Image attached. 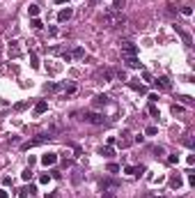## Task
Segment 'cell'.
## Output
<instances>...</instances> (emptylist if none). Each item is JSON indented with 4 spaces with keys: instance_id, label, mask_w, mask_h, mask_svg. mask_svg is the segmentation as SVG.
Masks as SVG:
<instances>
[{
    "instance_id": "6da1fadb",
    "label": "cell",
    "mask_w": 195,
    "mask_h": 198,
    "mask_svg": "<svg viewBox=\"0 0 195 198\" xmlns=\"http://www.w3.org/2000/svg\"><path fill=\"white\" fill-rule=\"evenodd\" d=\"M101 23H103L106 28H122L124 23H126V19L122 16V12H115L113 7H110V9L101 16Z\"/></svg>"
},
{
    "instance_id": "7a4b0ae2",
    "label": "cell",
    "mask_w": 195,
    "mask_h": 198,
    "mask_svg": "<svg viewBox=\"0 0 195 198\" xmlns=\"http://www.w3.org/2000/svg\"><path fill=\"white\" fill-rule=\"evenodd\" d=\"M83 120L90 122V125H103L106 118H103L101 113H94V111H85V113H83Z\"/></svg>"
},
{
    "instance_id": "3957f363",
    "label": "cell",
    "mask_w": 195,
    "mask_h": 198,
    "mask_svg": "<svg viewBox=\"0 0 195 198\" xmlns=\"http://www.w3.org/2000/svg\"><path fill=\"white\" fill-rule=\"evenodd\" d=\"M51 138H53L51 134H39V136H37V138H32V141L23 143V145H21V147H23V150H30V147H35V145H41V143H46V141H51Z\"/></svg>"
},
{
    "instance_id": "277c9868",
    "label": "cell",
    "mask_w": 195,
    "mask_h": 198,
    "mask_svg": "<svg viewBox=\"0 0 195 198\" xmlns=\"http://www.w3.org/2000/svg\"><path fill=\"white\" fill-rule=\"evenodd\" d=\"M119 184L115 180H101V191H106V196H113V189H117Z\"/></svg>"
},
{
    "instance_id": "5b68a950",
    "label": "cell",
    "mask_w": 195,
    "mask_h": 198,
    "mask_svg": "<svg viewBox=\"0 0 195 198\" xmlns=\"http://www.w3.org/2000/svg\"><path fill=\"white\" fill-rule=\"evenodd\" d=\"M122 55H138V46H135L133 42H124L122 44Z\"/></svg>"
},
{
    "instance_id": "8992f818",
    "label": "cell",
    "mask_w": 195,
    "mask_h": 198,
    "mask_svg": "<svg viewBox=\"0 0 195 198\" xmlns=\"http://www.w3.org/2000/svg\"><path fill=\"white\" fill-rule=\"evenodd\" d=\"M152 83H154V88H159V90H170L172 88V83H170L168 76H159L156 81H152Z\"/></svg>"
},
{
    "instance_id": "52a82bcc",
    "label": "cell",
    "mask_w": 195,
    "mask_h": 198,
    "mask_svg": "<svg viewBox=\"0 0 195 198\" xmlns=\"http://www.w3.org/2000/svg\"><path fill=\"white\" fill-rule=\"evenodd\" d=\"M71 16H74V9H71V7H62V9L57 12V21H60V23H67Z\"/></svg>"
},
{
    "instance_id": "ba28073f",
    "label": "cell",
    "mask_w": 195,
    "mask_h": 198,
    "mask_svg": "<svg viewBox=\"0 0 195 198\" xmlns=\"http://www.w3.org/2000/svg\"><path fill=\"white\" fill-rule=\"evenodd\" d=\"M41 164H44V166H55V164H57V154H55V152L41 154Z\"/></svg>"
},
{
    "instance_id": "9c48e42d",
    "label": "cell",
    "mask_w": 195,
    "mask_h": 198,
    "mask_svg": "<svg viewBox=\"0 0 195 198\" xmlns=\"http://www.w3.org/2000/svg\"><path fill=\"white\" fill-rule=\"evenodd\" d=\"M124 62H126V67H131V69H140V67H142L140 60H138V55H126V58H124Z\"/></svg>"
},
{
    "instance_id": "30bf717a",
    "label": "cell",
    "mask_w": 195,
    "mask_h": 198,
    "mask_svg": "<svg viewBox=\"0 0 195 198\" xmlns=\"http://www.w3.org/2000/svg\"><path fill=\"white\" fill-rule=\"evenodd\" d=\"M181 184H184V180H181V175H179V173L170 177V187L175 189V191H179V189H181Z\"/></svg>"
},
{
    "instance_id": "8fae6325",
    "label": "cell",
    "mask_w": 195,
    "mask_h": 198,
    "mask_svg": "<svg viewBox=\"0 0 195 198\" xmlns=\"http://www.w3.org/2000/svg\"><path fill=\"white\" fill-rule=\"evenodd\" d=\"M106 104H108V97H106V94H97V97H94V101H92L94 108H103Z\"/></svg>"
},
{
    "instance_id": "7c38bea8",
    "label": "cell",
    "mask_w": 195,
    "mask_h": 198,
    "mask_svg": "<svg viewBox=\"0 0 195 198\" xmlns=\"http://www.w3.org/2000/svg\"><path fill=\"white\" fill-rule=\"evenodd\" d=\"M46 111H48V101L46 99H41V101L35 104V115H41V113H46Z\"/></svg>"
},
{
    "instance_id": "4fadbf2b",
    "label": "cell",
    "mask_w": 195,
    "mask_h": 198,
    "mask_svg": "<svg viewBox=\"0 0 195 198\" xmlns=\"http://www.w3.org/2000/svg\"><path fill=\"white\" fill-rule=\"evenodd\" d=\"M32 193H37V187H35V184H30V187H23V189H19V196H21V198H28V196H32Z\"/></svg>"
},
{
    "instance_id": "5bb4252c",
    "label": "cell",
    "mask_w": 195,
    "mask_h": 198,
    "mask_svg": "<svg viewBox=\"0 0 195 198\" xmlns=\"http://www.w3.org/2000/svg\"><path fill=\"white\" fill-rule=\"evenodd\" d=\"M21 42H9V58H19L21 55Z\"/></svg>"
},
{
    "instance_id": "9a60e30c",
    "label": "cell",
    "mask_w": 195,
    "mask_h": 198,
    "mask_svg": "<svg viewBox=\"0 0 195 198\" xmlns=\"http://www.w3.org/2000/svg\"><path fill=\"white\" fill-rule=\"evenodd\" d=\"M99 154L106 157V159H110V157L115 154V152H113V145H101V147H99Z\"/></svg>"
},
{
    "instance_id": "2e32d148",
    "label": "cell",
    "mask_w": 195,
    "mask_h": 198,
    "mask_svg": "<svg viewBox=\"0 0 195 198\" xmlns=\"http://www.w3.org/2000/svg\"><path fill=\"white\" fill-rule=\"evenodd\" d=\"M131 145V138H128V131H124L122 138H119V147H128Z\"/></svg>"
},
{
    "instance_id": "e0dca14e",
    "label": "cell",
    "mask_w": 195,
    "mask_h": 198,
    "mask_svg": "<svg viewBox=\"0 0 195 198\" xmlns=\"http://www.w3.org/2000/svg\"><path fill=\"white\" fill-rule=\"evenodd\" d=\"M30 67L32 69H39V58H37L35 51H30Z\"/></svg>"
},
{
    "instance_id": "ac0fdd59",
    "label": "cell",
    "mask_w": 195,
    "mask_h": 198,
    "mask_svg": "<svg viewBox=\"0 0 195 198\" xmlns=\"http://www.w3.org/2000/svg\"><path fill=\"white\" fill-rule=\"evenodd\" d=\"M177 32H179V35H181V39H184V42L188 44V46H190V44H193V39H190V35H188V32H184V30H181L179 26H177Z\"/></svg>"
},
{
    "instance_id": "d6986e66",
    "label": "cell",
    "mask_w": 195,
    "mask_h": 198,
    "mask_svg": "<svg viewBox=\"0 0 195 198\" xmlns=\"http://www.w3.org/2000/svg\"><path fill=\"white\" fill-rule=\"evenodd\" d=\"M128 85H131V90H135V92H140V94L147 92V88H145L142 83H128Z\"/></svg>"
},
{
    "instance_id": "ffe728a7",
    "label": "cell",
    "mask_w": 195,
    "mask_h": 198,
    "mask_svg": "<svg viewBox=\"0 0 195 198\" xmlns=\"http://www.w3.org/2000/svg\"><path fill=\"white\" fill-rule=\"evenodd\" d=\"M124 5H126V0H113V9L115 12H122Z\"/></svg>"
},
{
    "instance_id": "44dd1931",
    "label": "cell",
    "mask_w": 195,
    "mask_h": 198,
    "mask_svg": "<svg viewBox=\"0 0 195 198\" xmlns=\"http://www.w3.org/2000/svg\"><path fill=\"white\" fill-rule=\"evenodd\" d=\"M37 14H39V5H30L28 7V16H30V19H35Z\"/></svg>"
},
{
    "instance_id": "7402d4cb",
    "label": "cell",
    "mask_w": 195,
    "mask_h": 198,
    "mask_svg": "<svg viewBox=\"0 0 195 198\" xmlns=\"http://www.w3.org/2000/svg\"><path fill=\"white\" fill-rule=\"evenodd\" d=\"M71 58H85V48H80V46H76L71 51Z\"/></svg>"
},
{
    "instance_id": "603a6c76",
    "label": "cell",
    "mask_w": 195,
    "mask_h": 198,
    "mask_svg": "<svg viewBox=\"0 0 195 198\" xmlns=\"http://www.w3.org/2000/svg\"><path fill=\"white\" fill-rule=\"evenodd\" d=\"M30 26L35 28V30H41V28H44V23H41L39 19H37V16H35V19H30Z\"/></svg>"
},
{
    "instance_id": "cb8c5ba5",
    "label": "cell",
    "mask_w": 195,
    "mask_h": 198,
    "mask_svg": "<svg viewBox=\"0 0 195 198\" xmlns=\"http://www.w3.org/2000/svg\"><path fill=\"white\" fill-rule=\"evenodd\" d=\"M99 76H103V78H115V72H110V69H103V72H99Z\"/></svg>"
},
{
    "instance_id": "d4e9b609",
    "label": "cell",
    "mask_w": 195,
    "mask_h": 198,
    "mask_svg": "<svg viewBox=\"0 0 195 198\" xmlns=\"http://www.w3.org/2000/svg\"><path fill=\"white\" fill-rule=\"evenodd\" d=\"M145 134H147V136H156V134H159V127H147Z\"/></svg>"
},
{
    "instance_id": "484cf974",
    "label": "cell",
    "mask_w": 195,
    "mask_h": 198,
    "mask_svg": "<svg viewBox=\"0 0 195 198\" xmlns=\"http://www.w3.org/2000/svg\"><path fill=\"white\" fill-rule=\"evenodd\" d=\"M21 177H23V180H26V182H28V180H30V177H32V171H30V166H28L26 171L21 173Z\"/></svg>"
},
{
    "instance_id": "4316f807",
    "label": "cell",
    "mask_w": 195,
    "mask_h": 198,
    "mask_svg": "<svg viewBox=\"0 0 195 198\" xmlns=\"http://www.w3.org/2000/svg\"><path fill=\"white\" fill-rule=\"evenodd\" d=\"M80 180H83L80 171H76V173H74V175H71V182H74V184H78V182H80Z\"/></svg>"
},
{
    "instance_id": "83f0119b",
    "label": "cell",
    "mask_w": 195,
    "mask_h": 198,
    "mask_svg": "<svg viewBox=\"0 0 195 198\" xmlns=\"http://www.w3.org/2000/svg\"><path fill=\"white\" fill-rule=\"evenodd\" d=\"M39 182H41V184H48V182H51V175H48V173H44V175H39Z\"/></svg>"
},
{
    "instance_id": "f1b7e54d",
    "label": "cell",
    "mask_w": 195,
    "mask_h": 198,
    "mask_svg": "<svg viewBox=\"0 0 195 198\" xmlns=\"http://www.w3.org/2000/svg\"><path fill=\"white\" fill-rule=\"evenodd\" d=\"M149 115H154V118H159V108H156V104H149Z\"/></svg>"
},
{
    "instance_id": "f546056e",
    "label": "cell",
    "mask_w": 195,
    "mask_h": 198,
    "mask_svg": "<svg viewBox=\"0 0 195 198\" xmlns=\"http://www.w3.org/2000/svg\"><path fill=\"white\" fill-rule=\"evenodd\" d=\"M168 164H179V154H170L168 157Z\"/></svg>"
},
{
    "instance_id": "4dcf8cb0",
    "label": "cell",
    "mask_w": 195,
    "mask_h": 198,
    "mask_svg": "<svg viewBox=\"0 0 195 198\" xmlns=\"http://www.w3.org/2000/svg\"><path fill=\"white\" fill-rule=\"evenodd\" d=\"M188 184H190V187H195V173L193 171H188Z\"/></svg>"
},
{
    "instance_id": "1f68e13d",
    "label": "cell",
    "mask_w": 195,
    "mask_h": 198,
    "mask_svg": "<svg viewBox=\"0 0 195 198\" xmlns=\"http://www.w3.org/2000/svg\"><path fill=\"white\" fill-rule=\"evenodd\" d=\"M172 113H184V106H179V104H172Z\"/></svg>"
},
{
    "instance_id": "d6a6232c",
    "label": "cell",
    "mask_w": 195,
    "mask_h": 198,
    "mask_svg": "<svg viewBox=\"0 0 195 198\" xmlns=\"http://www.w3.org/2000/svg\"><path fill=\"white\" fill-rule=\"evenodd\" d=\"M117 171H119L117 164H108V173H117Z\"/></svg>"
},
{
    "instance_id": "836d02e7",
    "label": "cell",
    "mask_w": 195,
    "mask_h": 198,
    "mask_svg": "<svg viewBox=\"0 0 195 198\" xmlns=\"http://www.w3.org/2000/svg\"><path fill=\"white\" fill-rule=\"evenodd\" d=\"M179 99H181V101H184L186 106H193V97H179Z\"/></svg>"
},
{
    "instance_id": "e575fe53",
    "label": "cell",
    "mask_w": 195,
    "mask_h": 198,
    "mask_svg": "<svg viewBox=\"0 0 195 198\" xmlns=\"http://www.w3.org/2000/svg\"><path fill=\"white\" fill-rule=\"evenodd\" d=\"M124 173H126V175H135V166H126Z\"/></svg>"
},
{
    "instance_id": "d590c367",
    "label": "cell",
    "mask_w": 195,
    "mask_h": 198,
    "mask_svg": "<svg viewBox=\"0 0 195 198\" xmlns=\"http://www.w3.org/2000/svg\"><path fill=\"white\" fill-rule=\"evenodd\" d=\"M9 184H12V177L5 175V177H2V187H9Z\"/></svg>"
},
{
    "instance_id": "8d00e7d4",
    "label": "cell",
    "mask_w": 195,
    "mask_h": 198,
    "mask_svg": "<svg viewBox=\"0 0 195 198\" xmlns=\"http://www.w3.org/2000/svg\"><path fill=\"white\" fill-rule=\"evenodd\" d=\"M181 14H184V16H190V14H193V9H190V7H181Z\"/></svg>"
},
{
    "instance_id": "74e56055",
    "label": "cell",
    "mask_w": 195,
    "mask_h": 198,
    "mask_svg": "<svg viewBox=\"0 0 195 198\" xmlns=\"http://www.w3.org/2000/svg\"><path fill=\"white\" fill-rule=\"evenodd\" d=\"M115 76H117L119 81H126V72H115Z\"/></svg>"
},
{
    "instance_id": "f35d334b",
    "label": "cell",
    "mask_w": 195,
    "mask_h": 198,
    "mask_svg": "<svg viewBox=\"0 0 195 198\" xmlns=\"http://www.w3.org/2000/svg\"><path fill=\"white\" fill-rule=\"evenodd\" d=\"M152 152H154L156 157H161V154H163V147H161V145L159 147H152Z\"/></svg>"
},
{
    "instance_id": "ab89813d",
    "label": "cell",
    "mask_w": 195,
    "mask_h": 198,
    "mask_svg": "<svg viewBox=\"0 0 195 198\" xmlns=\"http://www.w3.org/2000/svg\"><path fill=\"white\" fill-rule=\"evenodd\" d=\"M142 78H145V81H149V83L154 81V78H152V74H149V72H142Z\"/></svg>"
},
{
    "instance_id": "60d3db41",
    "label": "cell",
    "mask_w": 195,
    "mask_h": 198,
    "mask_svg": "<svg viewBox=\"0 0 195 198\" xmlns=\"http://www.w3.org/2000/svg\"><path fill=\"white\" fill-rule=\"evenodd\" d=\"M64 92H67V94H74V92H76V85H67V90H64Z\"/></svg>"
},
{
    "instance_id": "b9f144b4",
    "label": "cell",
    "mask_w": 195,
    "mask_h": 198,
    "mask_svg": "<svg viewBox=\"0 0 195 198\" xmlns=\"http://www.w3.org/2000/svg\"><path fill=\"white\" fill-rule=\"evenodd\" d=\"M159 101V94H149V104H156Z\"/></svg>"
},
{
    "instance_id": "7bdbcfd3",
    "label": "cell",
    "mask_w": 195,
    "mask_h": 198,
    "mask_svg": "<svg viewBox=\"0 0 195 198\" xmlns=\"http://www.w3.org/2000/svg\"><path fill=\"white\" fill-rule=\"evenodd\" d=\"M62 60H64V62H69V60H71V53L64 51V53H62Z\"/></svg>"
},
{
    "instance_id": "ee69618b",
    "label": "cell",
    "mask_w": 195,
    "mask_h": 198,
    "mask_svg": "<svg viewBox=\"0 0 195 198\" xmlns=\"http://www.w3.org/2000/svg\"><path fill=\"white\" fill-rule=\"evenodd\" d=\"M0 198H9V193H7L5 189H0Z\"/></svg>"
},
{
    "instance_id": "f6af8a7d",
    "label": "cell",
    "mask_w": 195,
    "mask_h": 198,
    "mask_svg": "<svg viewBox=\"0 0 195 198\" xmlns=\"http://www.w3.org/2000/svg\"><path fill=\"white\" fill-rule=\"evenodd\" d=\"M46 198H60L57 193H46Z\"/></svg>"
},
{
    "instance_id": "bcb514c9",
    "label": "cell",
    "mask_w": 195,
    "mask_h": 198,
    "mask_svg": "<svg viewBox=\"0 0 195 198\" xmlns=\"http://www.w3.org/2000/svg\"><path fill=\"white\" fill-rule=\"evenodd\" d=\"M53 2H55V5H64V2H67V0H53Z\"/></svg>"
},
{
    "instance_id": "7dc6e473",
    "label": "cell",
    "mask_w": 195,
    "mask_h": 198,
    "mask_svg": "<svg viewBox=\"0 0 195 198\" xmlns=\"http://www.w3.org/2000/svg\"><path fill=\"white\" fill-rule=\"evenodd\" d=\"M103 198H110V196H103Z\"/></svg>"
}]
</instances>
